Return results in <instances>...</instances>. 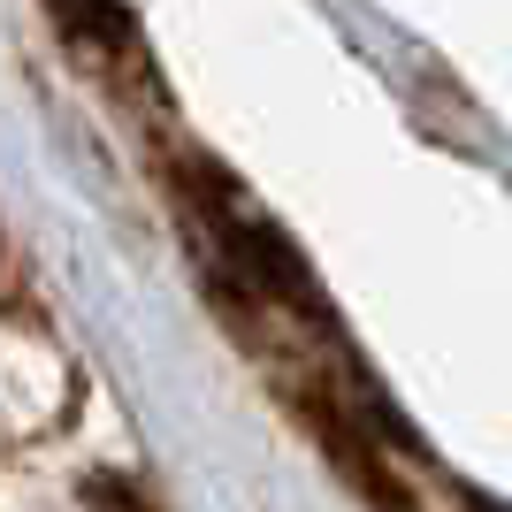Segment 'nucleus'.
Instances as JSON below:
<instances>
[{
    "mask_svg": "<svg viewBox=\"0 0 512 512\" xmlns=\"http://www.w3.org/2000/svg\"><path fill=\"white\" fill-rule=\"evenodd\" d=\"M54 16H62V23H85V31L115 23V16H107V0H54Z\"/></svg>",
    "mask_w": 512,
    "mask_h": 512,
    "instance_id": "f257e3e1",
    "label": "nucleus"
}]
</instances>
